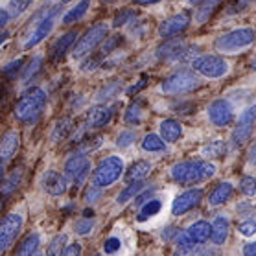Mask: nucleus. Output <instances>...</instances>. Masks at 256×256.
I'll list each match as a JSON object with an SVG mask.
<instances>
[{
  "label": "nucleus",
  "instance_id": "obj_58",
  "mask_svg": "<svg viewBox=\"0 0 256 256\" xmlns=\"http://www.w3.org/2000/svg\"><path fill=\"white\" fill-rule=\"evenodd\" d=\"M59 2H61V4H66V2H70V0H59Z\"/></svg>",
  "mask_w": 256,
  "mask_h": 256
},
{
  "label": "nucleus",
  "instance_id": "obj_55",
  "mask_svg": "<svg viewBox=\"0 0 256 256\" xmlns=\"http://www.w3.org/2000/svg\"><path fill=\"white\" fill-rule=\"evenodd\" d=\"M249 162L256 164V144L250 146V152H249Z\"/></svg>",
  "mask_w": 256,
  "mask_h": 256
},
{
  "label": "nucleus",
  "instance_id": "obj_11",
  "mask_svg": "<svg viewBox=\"0 0 256 256\" xmlns=\"http://www.w3.org/2000/svg\"><path fill=\"white\" fill-rule=\"evenodd\" d=\"M256 128V105H249L247 109L236 120V128L232 131V144L236 148H242L245 142H249L250 134Z\"/></svg>",
  "mask_w": 256,
  "mask_h": 256
},
{
  "label": "nucleus",
  "instance_id": "obj_13",
  "mask_svg": "<svg viewBox=\"0 0 256 256\" xmlns=\"http://www.w3.org/2000/svg\"><path fill=\"white\" fill-rule=\"evenodd\" d=\"M208 120L216 128H227L234 122V105L225 98H218L208 105Z\"/></svg>",
  "mask_w": 256,
  "mask_h": 256
},
{
  "label": "nucleus",
  "instance_id": "obj_20",
  "mask_svg": "<svg viewBox=\"0 0 256 256\" xmlns=\"http://www.w3.org/2000/svg\"><path fill=\"white\" fill-rule=\"evenodd\" d=\"M18 146H20V138H18L17 131H10V133L4 136L2 144H0V158H2V164H6L8 160H12L18 152Z\"/></svg>",
  "mask_w": 256,
  "mask_h": 256
},
{
  "label": "nucleus",
  "instance_id": "obj_10",
  "mask_svg": "<svg viewBox=\"0 0 256 256\" xmlns=\"http://www.w3.org/2000/svg\"><path fill=\"white\" fill-rule=\"evenodd\" d=\"M88 172H90V160H88L85 152L78 150L64 162V175H66L68 180H74V186H82L83 182L87 180Z\"/></svg>",
  "mask_w": 256,
  "mask_h": 256
},
{
  "label": "nucleus",
  "instance_id": "obj_26",
  "mask_svg": "<svg viewBox=\"0 0 256 256\" xmlns=\"http://www.w3.org/2000/svg\"><path fill=\"white\" fill-rule=\"evenodd\" d=\"M160 210H162V201H160V199L158 198L148 199V201L140 206V212H138V216H136V220H138V222H148V220L155 218Z\"/></svg>",
  "mask_w": 256,
  "mask_h": 256
},
{
  "label": "nucleus",
  "instance_id": "obj_19",
  "mask_svg": "<svg viewBox=\"0 0 256 256\" xmlns=\"http://www.w3.org/2000/svg\"><path fill=\"white\" fill-rule=\"evenodd\" d=\"M228 232H230V223H228L227 216H216L212 222V244L214 245H223L227 242Z\"/></svg>",
  "mask_w": 256,
  "mask_h": 256
},
{
  "label": "nucleus",
  "instance_id": "obj_56",
  "mask_svg": "<svg viewBox=\"0 0 256 256\" xmlns=\"http://www.w3.org/2000/svg\"><path fill=\"white\" fill-rule=\"evenodd\" d=\"M83 216H87V218H92V210L87 208V210H85V214H83Z\"/></svg>",
  "mask_w": 256,
  "mask_h": 256
},
{
  "label": "nucleus",
  "instance_id": "obj_21",
  "mask_svg": "<svg viewBox=\"0 0 256 256\" xmlns=\"http://www.w3.org/2000/svg\"><path fill=\"white\" fill-rule=\"evenodd\" d=\"M234 194V184L232 182H228V180H225V182H220L218 186H214V190L210 192L208 196V203L210 206H220V204L227 203L228 199L232 198Z\"/></svg>",
  "mask_w": 256,
  "mask_h": 256
},
{
  "label": "nucleus",
  "instance_id": "obj_39",
  "mask_svg": "<svg viewBox=\"0 0 256 256\" xmlns=\"http://www.w3.org/2000/svg\"><path fill=\"white\" fill-rule=\"evenodd\" d=\"M134 17H136V12H134V10H122L120 13H116V17L112 20V26H114V28H122V26L131 22Z\"/></svg>",
  "mask_w": 256,
  "mask_h": 256
},
{
  "label": "nucleus",
  "instance_id": "obj_36",
  "mask_svg": "<svg viewBox=\"0 0 256 256\" xmlns=\"http://www.w3.org/2000/svg\"><path fill=\"white\" fill-rule=\"evenodd\" d=\"M175 245H177V249L182 250V252H190V250H194V247H196V240L190 236V232L188 230H184V232H180L179 236H175Z\"/></svg>",
  "mask_w": 256,
  "mask_h": 256
},
{
  "label": "nucleus",
  "instance_id": "obj_50",
  "mask_svg": "<svg viewBox=\"0 0 256 256\" xmlns=\"http://www.w3.org/2000/svg\"><path fill=\"white\" fill-rule=\"evenodd\" d=\"M153 194H155V190H153V188H150V190H148V192H142V194H138V196H136V204H144L146 201H148V199H152L153 198Z\"/></svg>",
  "mask_w": 256,
  "mask_h": 256
},
{
  "label": "nucleus",
  "instance_id": "obj_53",
  "mask_svg": "<svg viewBox=\"0 0 256 256\" xmlns=\"http://www.w3.org/2000/svg\"><path fill=\"white\" fill-rule=\"evenodd\" d=\"M244 254L245 256H256V242H249V244L245 245Z\"/></svg>",
  "mask_w": 256,
  "mask_h": 256
},
{
  "label": "nucleus",
  "instance_id": "obj_9",
  "mask_svg": "<svg viewBox=\"0 0 256 256\" xmlns=\"http://www.w3.org/2000/svg\"><path fill=\"white\" fill-rule=\"evenodd\" d=\"M107 32H109L107 24H94L92 28H88L82 35V39L74 44V50H72L74 59H82L85 56H88V54H92L94 48L107 39Z\"/></svg>",
  "mask_w": 256,
  "mask_h": 256
},
{
  "label": "nucleus",
  "instance_id": "obj_23",
  "mask_svg": "<svg viewBox=\"0 0 256 256\" xmlns=\"http://www.w3.org/2000/svg\"><path fill=\"white\" fill-rule=\"evenodd\" d=\"M188 232L196 240V244L198 245H203L206 244L212 236V223L204 222V220H199V222L192 223L190 227H188Z\"/></svg>",
  "mask_w": 256,
  "mask_h": 256
},
{
  "label": "nucleus",
  "instance_id": "obj_24",
  "mask_svg": "<svg viewBox=\"0 0 256 256\" xmlns=\"http://www.w3.org/2000/svg\"><path fill=\"white\" fill-rule=\"evenodd\" d=\"M41 247V234L39 232H30L26 238L20 242L17 249V254L18 256H32V254H37V250Z\"/></svg>",
  "mask_w": 256,
  "mask_h": 256
},
{
  "label": "nucleus",
  "instance_id": "obj_18",
  "mask_svg": "<svg viewBox=\"0 0 256 256\" xmlns=\"http://www.w3.org/2000/svg\"><path fill=\"white\" fill-rule=\"evenodd\" d=\"M182 133H184V129H182L179 120H175V118L162 120L160 126H158V134H160L168 144H174V142L182 138Z\"/></svg>",
  "mask_w": 256,
  "mask_h": 256
},
{
  "label": "nucleus",
  "instance_id": "obj_25",
  "mask_svg": "<svg viewBox=\"0 0 256 256\" xmlns=\"http://www.w3.org/2000/svg\"><path fill=\"white\" fill-rule=\"evenodd\" d=\"M88 8H90V0H80L78 4H74V8H70L68 12L64 13L63 24L70 26V24H74V22H80V20L85 17V13L88 12Z\"/></svg>",
  "mask_w": 256,
  "mask_h": 256
},
{
  "label": "nucleus",
  "instance_id": "obj_47",
  "mask_svg": "<svg viewBox=\"0 0 256 256\" xmlns=\"http://www.w3.org/2000/svg\"><path fill=\"white\" fill-rule=\"evenodd\" d=\"M100 196H102V188L92 184V186H88V190L85 192V201L87 203H94V201H98Z\"/></svg>",
  "mask_w": 256,
  "mask_h": 256
},
{
  "label": "nucleus",
  "instance_id": "obj_33",
  "mask_svg": "<svg viewBox=\"0 0 256 256\" xmlns=\"http://www.w3.org/2000/svg\"><path fill=\"white\" fill-rule=\"evenodd\" d=\"M146 186L144 180H133V182H128V186L124 188L120 196H118V203L120 204H126L131 198H136L140 194V190Z\"/></svg>",
  "mask_w": 256,
  "mask_h": 256
},
{
  "label": "nucleus",
  "instance_id": "obj_60",
  "mask_svg": "<svg viewBox=\"0 0 256 256\" xmlns=\"http://www.w3.org/2000/svg\"><path fill=\"white\" fill-rule=\"evenodd\" d=\"M102 2H114V0H102Z\"/></svg>",
  "mask_w": 256,
  "mask_h": 256
},
{
  "label": "nucleus",
  "instance_id": "obj_40",
  "mask_svg": "<svg viewBox=\"0 0 256 256\" xmlns=\"http://www.w3.org/2000/svg\"><path fill=\"white\" fill-rule=\"evenodd\" d=\"M41 63H42V58L39 56V58H35L32 59V63H30V66L26 70H24V74H22V82L24 83H30L32 80H34V76L41 70Z\"/></svg>",
  "mask_w": 256,
  "mask_h": 256
},
{
  "label": "nucleus",
  "instance_id": "obj_51",
  "mask_svg": "<svg viewBox=\"0 0 256 256\" xmlns=\"http://www.w3.org/2000/svg\"><path fill=\"white\" fill-rule=\"evenodd\" d=\"M10 17H12V13L8 12V8H4L2 12H0V26L2 28H6L8 22H10Z\"/></svg>",
  "mask_w": 256,
  "mask_h": 256
},
{
  "label": "nucleus",
  "instance_id": "obj_5",
  "mask_svg": "<svg viewBox=\"0 0 256 256\" xmlns=\"http://www.w3.org/2000/svg\"><path fill=\"white\" fill-rule=\"evenodd\" d=\"M59 12H61V6H54L50 10H44L41 13V17L35 18L34 20V26L30 28L28 32V37H26V41H24V50H30V48L37 46L41 41H44L50 32L54 30L56 26V18H58Z\"/></svg>",
  "mask_w": 256,
  "mask_h": 256
},
{
  "label": "nucleus",
  "instance_id": "obj_6",
  "mask_svg": "<svg viewBox=\"0 0 256 256\" xmlns=\"http://www.w3.org/2000/svg\"><path fill=\"white\" fill-rule=\"evenodd\" d=\"M124 160L122 157L118 155H111V157L104 158L102 162L98 164V168L94 170L92 175V184L100 188H107L114 184L120 177L124 175Z\"/></svg>",
  "mask_w": 256,
  "mask_h": 256
},
{
  "label": "nucleus",
  "instance_id": "obj_30",
  "mask_svg": "<svg viewBox=\"0 0 256 256\" xmlns=\"http://www.w3.org/2000/svg\"><path fill=\"white\" fill-rule=\"evenodd\" d=\"M142 150L148 153H162L166 150V140L160 134L150 133L142 140Z\"/></svg>",
  "mask_w": 256,
  "mask_h": 256
},
{
  "label": "nucleus",
  "instance_id": "obj_54",
  "mask_svg": "<svg viewBox=\"0 0 256 256\" xmlns=\"http://www.w3.org/2000/svg\"><path fill=\"white\" fill-rule=\"evenodd\" d=\"M134 6H153V4H158L162 0H131Z\"/></svg>",
  "mask_w": 256,
  "mask_h": 256
},
{
  "label": "nucleus",
  "instance_id": "obj_14",
  "mask_svg": "<svg viewBox=\"0 0 256 256\" xmlns=\"http://www.w3.org/2000/svg\"><path fill=\"white\" fill-rule=\"evenodd\" d=\"M203 196H204V192L201 188H190L186 192L179 194V196L174 199V203H172V214L182 216V214H186V212H190V210L196 208V206L203 201Z\"/></svg>",
  "mask_w": 256,
  "mask_h": 256
},
{
  "label": "nucleus",
  "instance_id": "obj_41",
  "mask_svg": "<svg viewBox=\"0 0 256 256\" xmlns=\"http://www.w3.org/2000/svg\"><path fill=\"white\" fill-rule=\"evenodd\" d=\"M64 245H66V236L64 234H59L50 242V247H48V254H63Z\"/></svg>",
  "mask_w": 256,
  "mask_h": 256
},
{
  "label": "nucleus",
  "instance_id": "obj_29",
  "mask_svg": "<svg viewBox=\"0 0 256 256\" xmlns=\"http://www.w3.org/2000/svg\"><path fill=\"white\" fill-rule=\"evenodd\" d=\"M222 2L223 0H201V2H199V8H198V13H196V20H198L199 24L206 22Z\"/></svg>",
  "mask_w": 256,
  "mask_h": 256
},
{
  "label": "nucleus",
  "instance_id": "obj_42",
  "mask_svg": "<svg viewBox=\"0 0 256 256\" xmlns=\"http://www.w3.org/2000/svg\"><path fill=\"white\" fill-rule=\"evenodd\" d=\"M94 218H83V220H80V222L76 223V232L80 234V236H88V234L94 230Z\"/></svg>",
  "mask_w": 256,
  "mask_h": 256
},
{
  "label": "nucleus",
  "instance_id": "obj_31",
  "mask_svg": "<svg viewBox=\"0 0 256 256\" xmlns=\"http://www.w3.org/2000/svg\"><path fill=\"white\" fill-rule=\"evenodd\" d=\"M142 118H144V109H142V104L140 102H133L126 109V114H124V122L128 126H140L142 124Z\"/></svg>",
  "mask_w": 256,
  "mask_h": 256
},
{
  "label": "nucleus",
  "instance_id": "obj_57",
  "mask_svg": "<svg viewBox=\"0 0 256 256\" xmlns=\"http://www.w3.org/2000/svg\"><path fill=\"white\" fill-rule=\"evenodd\" d=\"M250 66H252V68L256 70V56H254V59H252V63H250Z\"/></svg>",
  "mask_w": 256,
  "mask_h": 256
},
{
  "label": "nucleus",
  "instance_id": "obj_12",
  "mask_svg": "<svg viewBox=\"0 0 256 256\" xmlns=\"http://www.w3.org/2000/svg\"><path fill=\"white\" fill-rule=\"evenodd\" d=\"M24 227V218L20 214H8L2 220L0 225V252H6L10 247L13 245V242L17 240V236L20 234Z\"/></svg>",
  "mask_w": 256,
  "mask_h": 256
},
{
  "label": "nucleus",
  "instance_id": "obj_22",
  "mask_svg": "<svg viewBox=\"0 0 256 256\" xmlns=\"http://www.w3.org/2000/svg\"><path fill=\"white\" fill-rule=\"evenodd\" d=\"M78 39V34L76 32H66L64 35H61L56 44L52 46V59L54 61H59V59H63V56L68 52L70 48L74 46V42Z\"/></svg>",
  "mask_w": 256,
  "mask_h": 256
},
{
  "label": "nucleus",
  "instance_id": "obj_16",
  "mask_svg": "<svg viewBox=\"0 0 256 256\" xmlns=\"http://www.w3.org/2000/svg\"><path fill=\"white\" fill-rule=\"evenodd\" d=\"M41 186L50 196H63L68 188V179H66V175H61L59 172L48 170L41 177Z\"/></svg>",
  "mask_w": 256,
  "mask_h": 256
},
{
  "label": "nucleus",
  "instance_id": "obj_28",
  "mask_svg": "<svg viewBox=\"0 0 256 256\" xmlns=\"http://www.w3.org/2000/svg\"><path fill=\"white\" fill-rule=\"evenodd\" d=\"M152 172V164L148 160H136V162L128 170L126 174V182H133V180H144Z\"/></svg>",
  "mask_w": 256,
  "mask_h": 256
},
{
  "label": "nucleus",
  "instance_id": "obj_38",
  "mask_svg": "<svg viewBox=\"0 0 256 256\" xmlns=\"http://www.w3.org/2000/svg\"><path fill=\"white\" fill-rule=\"evenodd\" d=\"M240 190L244 194L245 198H254L256 196V177L252 175H245L240 180Z\"/></svg>",
  "mask_w": 256,
  "mask_h": 256
},
{
  "label": "nucleus",
  "instance_id": "obj_4",
  "mask_svg": "<svg viewBox=\"0 0 256 256\" xmlns=\"http://www.w3.org/2000/svg\"><path fill=\"white\" fill-rule=\"evenodd\" d=\"M201 87V80L198 78L196 70L180 68L174 72L160 83V92L168 94V96H182V94H190Z\"/></svg>",
  "mask_w": 256,
  "mask_h": 256
},
{
  "label": "nucleus",
  "instance_id": "obj_48",
  "mask_svg": "<svg viewBox=\"0 0 256 256\" xmlns=\"http://www.w3.org/2000/svg\"><path fill=\"white\" fill-rule=\"evenodd\" d=\"M120 238H109L107 242H105V245H104V252H107V254H112V252H116L118 249H120Z\"/></svg>",
  "mask_w": 256,
  "mask_h": 256
},
{
  "label": "nucleus",
  "instance_id": "obj_8",
  "mask_svg": "<svg viewBox=\"0 0 256 256\" xmlns=\"http://www.w3.org/2000/svg\"><path fill=\"white\" fill-rule=\"evenodd\" d=\"M155 56L162 63H182V61H188L192 58V46L186 41H182V39H170V41H166L157 48Z\"/></svg>",
  "mask_w": 256,
  "mask_h": 256
},
{
  "label": "nucleus",
  "instance_id": "obj_32",
  "mask_svg": "<svg viewBox=\"0 0 256 256\" xmlns=\"http://www.w3.org/2000/svg\"><path fill=\"white\" fill-rule=\"evenodd\" d=\"M204 158H222L225 153H227V144L223 140H214V142H208L201 150Z\"/></svg>",
  "mask_w": 256,
  "mask_h": 256
},
{
  "label": "nucleus",
  "instance_id": "obj_34",
  "mask_svg": "<svg viewBox=\"0 0 256 256\" xmlns=\"http://www.w3.org/2000/svg\"><path fill=\"white\" fill-rule=\"evenodd\" d=\"M122 90V83L120 82H112V83H107L104 88H100L98 92V102H109L116 96L118 92Z\"/></svg>",
  "mask_w": 256,
  "mask_h": 256
},
{
  "label": "nucleus",
  "instance_id": "obj_7",
  "mask_svg": "<svg viewBox=\"0 0 256 256\" xmlns=\"http://www.w3.org/2000/svg\"><path fill=\"white\" fill-rule=\"evenodd\" d=\"M192 68L201 74L203 78H208V80H220V78H225L228 74V63L222 56H214V54H203V56H198V58L192 59Z\"/></svg>",
  "mask_w": 256,
  "mask_h": 256
},
{
  "label": "nucleus",
  "instance_id": "obj_17",
  "mask_svg": "<svg viewBox=\"0 0 256 256\" xmlns=\"http://www.w3.org/2000/svg\"><path fill=\"white\" fill-rule=\"evenodd\" d=\"M112 109L114 107H109V105H96V107H92L87 112V116H85V129L105 128L107 124L111 122L112 114H114Z\"/></svg>",
  "mask_w": 256,
  "mask_h": 256
},
{
  "label": "nucleus",
  "instance_id": "obj_1",
  "mask_svg": "<svg viewBox=\"0 0 256 256\" xmlns=\"http://www.w3.org/2000/svg\"><path fill=\"white\" fill-rule=\"evenodd\" d=\"M44 107H46V92L39 87H34L18 98L13 109V116L24 126H32L42 116Z\"/></svg>",
  "mask_w": 256,
  "mask_h": 256
},
{
  "label": "nucleus",
  "instance_id": "obj_43",
  "mask_svg": "<svg viewBox=\"0 0 256 256\" xmlns=\"http://www.w3.org/2000/svg\"><path fill=\"white\" fill-rule=\"evenodd\" d=\"M238 232L242 234V236H245V238L254 236L256 234V220H250V218L244 220V222L238 225Z\"/></svg>",
  "mask_w": 256,
  "mask_h": 256
},
{
  "label": "nucleus",
  "instance_id": "obj_46",
  "mask_svg": "<svg viewBox=\"0 0 256 256\" xmlns=\"http://www.w3.org/2000/svg\"><path fill=\"white\" fill-rule=\"evenodd\" d=\"M22 63H24L22 58L15 59L13 63H10V64H6V66H4V74H6V76H10V78H13V74H15V72H18V70L22 68Z\"/></svg>",
  "mask_w": 256,
  "mask_h": 256
},
{
  "label": "nucleus",
  "instance_id": "obj_3",
  "mask_svg": "<svg viewBox=\"0 0 256 256\" xmlns=\"http://www.w3.org/2000/svg\"><path fill=\"white\" fill-rule=\"evenodd\" d=\"M252 42H254V30L244 26L220 35L214 41V50L220 54H240L252 46Z\"/></svg>",
  "mask_w": 256,
  "mask_h": 256
},
{
  "label": "nucleus",
  "instance_id": "obj_44",
  "mask_svg": "<svg viewBox=\"0 0 256 256\" xmlns=\"http://www.w3.org/2000/svg\"><path fill=\"white\" fill-rule=\"evenodd\" d=\"M134 138H136L134 131H122L116 136V146L118 148H129L134 142Z\"/></svg>",
  "mask_w": 256,
  "mask_h": 256
},
{
  "label": "nucleus",
  "instance_id": "obj_27",
  "mask_svg": "<svg viewBox=\"0 0 256 256\" xmlns=\"http://www.w3.org/2000/svg\"><path fill=\"white\" fill-rule=\"evenodd\" d=\"M74 129V120L68 116L61 118V120H58L56 122V126H54L52 129V142H63L64 138H68L70 131Z\"/></svg>",
  "mask_w": 256,
  "mask_h": 256
},
{
  "label": "nucleus",
  "instance_id": "obj_15",
  "mask_svg": "<svg viewBox=\"0 0 256 256\" xmlns=\"http://www.w3.org/2000/svg\"><path fill=\"white\" fill-rule=\"evenodd\" d=\"M188 26H190V17L186 13H177V15H172L160 24L158 28V34L164 39H172V37H177L182 32H186Z\"/></svg>",
  "mask_w": 256,
  "mask_h": 256
},
{
  "label": "nucleus",
  "instance_id": "obj_49",
  "mask_svg": "<svg viewBox=\"0 0 256 256\" xmlns=\"http://www.w3.org/2000/svg\"><path fill=\"white\" fill-rule=\"evenodd\" d=\"M80 252H82V245L76 244V242H72L70 245H66V247H64V250H63L64 256H78Z\"/></svg>",
  "mask_w": 256,
  "mask_h": 256
},
{
  "label": "nucleus",
  "instance_id": "obj_59",
  "mask_svg": "<svg viewBox=\"0 0 256 256\" xmlns=\"http://www.w3.org/2000/svg\"><path fill=\"white\" fill-rule=\"evenodd\" d=\"M190 2H194V4H198V2H201V0H190Z\"/></svg>",
  "mask_w": 256,
  "mask_h": 256
},
{
  "label": "nucleus",
  "instance_id": "obj_45",
  "mask_svg": "<svg viewBox=\"0 0 256 256\" xmlns=\"http://www.w3.org/2000/svg\"><path fill=\"white\" fill-rule=\"evenodd\" d=\"M100 146H102V138L100 136H92V138H87V140H83L82 146H80V152H92V150H98Z\"/></svg>",
  "mask_w": 256,
  "mask_h": 256
},
{
  "label": "nucleus",
  "instance_id": "obj_35",
  "mask_svg": "<svg viewBox=\"0 0 256 256\" xmlns=\"http://www.w3.org/2000/svg\"><path fill=\"white\" fill-rule=\"evenodd\" d=\"M22 179V170H17V172H13L10 177L4 179V184H2V194H4V199L10 196V194L18 186V182Z\"/></svg>",
  "mask_w": 256,
  "mask_h": 256
},
{
  "label": "nucleus",
  "instance_id": "obj_52",
  "mask_svg": "<svg viewBox=\"0 0 256 256\" xmlns=\"http://www.w3.org/2000/svg\"><path fill=\"white\" fill-rule=\"evenodd\" d=\"M144 85H148V80H146V78H142V80H140V82L136 83V85H133L131 88H128V94H129V96H133V94L138 92V90L142 87H144Z\"/></svg>",
  "mask_w": 256,
  "mask_h": 256
},
{
  "label": "nucleus",
  "instance_id": "obj_37",
  "mask_svg": "<svg viewBox=\"0 0 256 256\" xmlns=\"http://www.w3.org/2000/svg\"><path fill=\"white\" fill-rule=\"evenodd\" d=\"M34 4V0H10L8 4V12L12 13V17H20L24 12H28L30 6Z\"/></svg>",
  "mask_w": 256,
  "mask_h": 256
},
{
  "label": "nucleus",
  "instance_id": "obj_2",
  "mask_svg": "<svg viewBox=\"0 0 256 256\" xmlns=\"http://www.w3.org/2000/svg\"><path fill=\"white\" fill-rule=\"evenodd\" d=\"M216 174V166L206 160H182L172 168V177L182 186H192L201 180L210 179Z\"/></svg>",
  "mask_w": 256,
  "mask_h": 256
}]
</instances>
